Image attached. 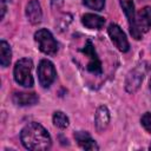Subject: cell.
<instances>
[{"label": "cell", "mask_w": 151, "mask_h": 151, "mask_svg": "<svg viewBox=\"0 0 151 151\" xmlns=\"http://www.w3.org/2000/svg\"><path fill=\"white\" fill-rule=\"evenodd\" d=\"M20 139L22 145L26 149L32 151L47 150L51 147V144H52L51 137L46 131V129L35 122L27 124L21 130Z\"/></svg>", "instance_id": "1"}, {"label": "cell", "mask_w": 151, "mask_h": 151, "mask_svg": "<svg viewBox=\"0 0 151 151\" xmlns=\"http://www.w3.org/2000/svg\"><path fill=\"white\" fill-rule=\"evenodd\" d=\"M32 67H33V63L31 59L22 58L18 60L15 63L14 71H13L14 80L24 87H32L34 84V80L32 77Z\"/></svg>", "instance_id": "2"}, {"label": "cell", "mask_w": 151, "mask_h": 151, "mask_svg": "<svg viewBox=\"0 0 151 151\" xmlns=\"http://www.w3.org/2000/svg\"><path fill=\"white\" fill-rule=\"evenodd\" d=\"M81 54H84L87 58V64H86V71L94 74V76H100L103 73V64L94 50L93 42L91 39L85 40V45L79 50Z\"/></svg>", "instance_id": "3"}, {"label": "cell", "mask_w": 151, "mask_h": 151, "mask_svg": "<svg viewBox=\"0 0 151 151\" xmlns=\"http://www.w3.org/2000/svg\"><path fill=\"white\" fill-rule=\"evenodd\" d=\"M34 39L38 42L39 50L42 53L48 54V55H54L58 52V44L48 29L41 28L37 31L34 34Z\"/></svg>", "instance_id": "4"}, {"label": "cell", "mask_w": 151, "mask_h": 151, "mask_svg": "<svg viewBox=\"0 0 151 151\" xmlns=\"http://www.w3.org/2000/svg\"><path fill=\"white\" fill-rule=\"evenodd\" d=\"M57 76L54 65L47 60V59H42L39 65H38V77H39V81L40 85L42 87H50L51 84L54 81Z\"/></svg>", "instance_id": "5"}, {"label": "cell", "mask_w": 151, "mask_h": 151, "mask_svg": "<svg viewBox=\"0 0 151 151\" xmlns=\"http://www.w3.org/2000/svg\"><path fill=\"white\" fill-rule=\"evenodd\" d=\"M146 68L143 65H138L132 71H130L125 79V90L129 93H134L142 85V81L144 79Z\"/></svg>", "instance_id": "6"}, {"label": "cell", "mask_w": 151, "mask_h": 151, "mask_svg": "<svg viewBox=\"0 0 151 151\" xmlns=\"http://www.w3.org/2000/svg\"><path fill=\"white\" fill-rule=\"evenodd\" d=\"M107 32H109V35H110L112 42L114 44V46L119 51H122V52H127L129 51L130 45H129V41L126 39V35L118 25L111 24L107 28Z\"/></svg>", "instance_id": "7"}, {"label": "cell", "mask_w": 151, "mask_h": 151, "mask_svg": "<svg viewBox=\"0 0 151 151\" xmlns=\"http://www.w3.org/2000/svg\"><path fill=\"white\" fill-rule=\"evenodd\" d=\"M120 6L127 18L129 21V26H130V33L132 34V37L134 39H140L142 37L139 35V33L136 29V15H134V5L132 0H119Z\"/></svg>", "instance_id": "8"}, {"label": "cell", "mask_w": 151, "mask_h": 151, "mask_svg": "<svg viewBox=\"0 0 151 151\" xmlns=\"http://www.w3.org/2000/svg\"><path fill=\"white\" fill-rule=\"evenodd\" d=\"M151 28V7L146 6L140 9L136 17V29L142 37Z\"/></svg>", "instance_id": "9"}, {"label": "cell", "mask_w": 151, "mask_h": 151, "mask_svg": "<svg viewBox=\"0 0 151 151\" xmlns=\"http://www.w3.org/2000/svg\"><path fill=\"white\" fill-rule=\"evenodd\" d=\"M26 17L28 21L33 25L39 24L42 19V11L41 6L38 0H31L26 6Z\"/></svg>", "instance_id": "10"}, {"label": "cell", "mask_w": 151, "mask_h": 151, "mask_svg": "<svg viewBox=\"0 0 151 151\" xmlns=\"http://www.w3.org/2000/svg\"><path fill=\"white\" fill-rule=\"evenodd\" d=\"M109 123H110V112H109L106 106L101 105V106H99L97 109L96 114H94L96 127H97V130L99 132H101L109 126Z\"/></svg>", "instance_id": "11"}, {"label": "cell", "mask_w": 151, "mask_h": 151, "mask_svg": "<svg viewBox=\"0 0 151 151\" xmlns=\"http://www.w3.org/2000/svg\"><path fill=\"white\" fill-rule=\"evenodd\" d=\"M12 100L14 104L19 105V106H31V105H34L38 103L39 98L35 93L31 92V93H27V92H15L12 97Z\"/></svg>", "instance_id": "12"}, {"label": "cell", "mask_w": 151, "mask_h": 151, "mask_svg": "<svg viewBox=\"0 0 151 151\" xmlns=\"http://www.w3.org/2000/svg\"><path fill=\"white\" fill-rule=\"evenodd\" d=\"M81 22L85 27H87L90 29H100L105 24V19L103 17L97 15V14L86 13L83 15Z\"/></svg>", "instance_id": "13"}, {"label": "cell", "mask_w": 151, "mask_h": 151, "mask_svg": "<svg viewBox=\"0 0 151 151\" xmlns=\"http://www.w3.org/2000/svg\"><path fill=\"white\" fill-rule=\"evenodd\" d=\"M74 138L77 143L85 150H98L97 143L91 138V136L86 131H78L74 133Z\"/></svg>", "instance_id": "14"}, {"label": "cell", "mask_w": 151, "mask_h": 151, "mask_svg": "<svg viewBox=\"0 0 151 151\" xmlns=\"http://www.w3.org/2000/svg\"><path fill=\"white\" fill-rule=\"evenodd\" d=\"M0 55H1L0 57L1 66L7 67L11 63V59H12V51H11L9 45L5 40H1V42H0Z\"/></svg>", "instance_id": "15"}, {"label": "cell", "mask_w": 151, "mask_h": 151, "mask_svg": "<svg viewBox=\"0 0 151 151\" xmlns=\"http://www.w3.org/2000/svg\"><path fill=\"white\" fill-rule=\"evenodd\" d=\"M53 124L59 129H65L68 126V118L61 111H57L53 114Z\"/></svg>", "instance_id": "16"}, {"label": "cell", "mask_w": 151, "mask_h": 151, "mask_svg": "<svg viewBox=\"0 0 151 151\" xmlns=\"http://www.w3.org/2000/svg\"><path fill=\"white\" fill-rule=\"evenodd\" d=\"M84 5L94 11H101L105 5V0H84Z\"/></svg>", "instance_id": "17"}, {"label": "cell", "mask_w": 151, "mask_h": 151, "mask_svg": "<svg viewBox=\"0 0 151 151\" xmlns=\"http://www.w3.org/2000/svg\"><path fill=\"white\" fill-rule=\"evenodd\" d=\"M140 122H142V125L144 126V129L147 132L151 133V113L150 112L144 113L143 117H142V119H140Z\"/></svg>", "instance_id": "18"}, {"label": "cell", "mask_w": 151, "mask_h": 151, "mask_svg": "<svg viewBox=\"0 0 151 151\" xmlns=\"http://www.w3.org/2000/svg\"><path fill=\"white\" fill-rule=\"evenodd\" d=\"M52 5L53 7H59L63 5V0H52Z\"/></svg>", "instance_id": "19"}, {"label": "cell", "mask_w": 151, "mask_h": 151, "mask_svg": "<svg viewBox=\"0 0 151 151\" xmlns=\"http://www.w3.org/2000/svg\"><path fill=\"white\" fill-rule=\"evenodd\" d=\"M150 90H151V78H150Z\"/></svg>", "instance_id": "20"}, {"label": "cell", "mask_w": 151, "mask_h": 151, "mask_svg": "<svg viewBox=\"0 0 151 151\" xmlns=\"http://www.w3.org/2000/svg\"><path fill=\"white\" fill-rule=\"evenodd\" d=\"M150 149H151V145H150Z\"/></svg>", "instance_id": "21"}]
</instances>
